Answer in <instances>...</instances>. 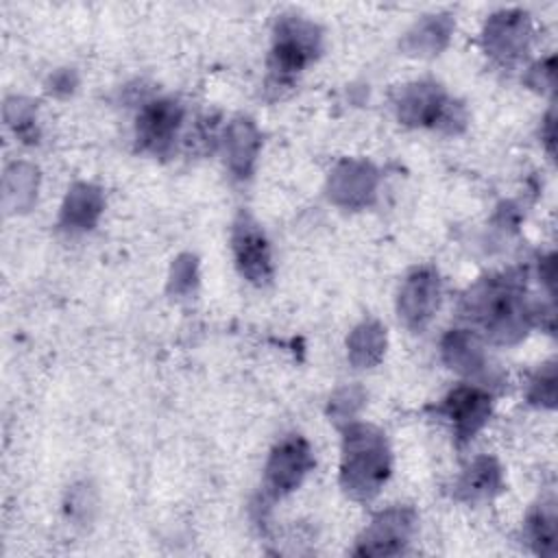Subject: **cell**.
<instances>
[{
	"label": "cell",
	"mask_w": 558,
	"mask_h": 558,
	"mask_svg": "<svg viewBox=\"0 0 558 558\" xmlns=\"http://www.w3.org/2000/svg\"><path fill=\"white\" fill-rule=\"evenodd\" d=\"M388 475V451L381 434L357 425L347 432L342 484L357 497L373 495Z\"/></svg>",
	"instance_id": "obj_1"
},
{
	"label": "cell",
	"mask_w": 558,
	"mask_h": 558,
	"mask_svg": "<svg viewBox=\"0 0 558 558\" xmlns=\"http://www.w3.org/2000/svg\"><path fill=\"white\" fill-rule=\"evenodd\" d=\"M471 303L475 318L482 320L486 329L501 333V338H508L523 327L521 294L508 281H488L473 292Z\"/></svg>",
	"instance_id": "obj_2"
},
{
	"label": "cell",
	"mask_w": 558,
	"mask_h": 558,
	"mask_svg": "<svg viewBox=\"0 0 558 558\" xmlns=\"http://www.w3.org/2000/svg\"><path fill=\"white\" fill-rule=\"evenodd\" d=\"M233 251L238 266L246 279L255 283H264L266 279H270V253L266 238L248 216H242L235 225Z\"/></svg>",
	"instance_id": "obj_3"
},
{
	"label": "cell",
	"mask_w": 558,
	"mask_h": 558,
	"mask_svg": "<svg viewBox=\"0 0 558 558\" xmlns=\"http://www.w3.org/2000/svg\"><path fill=\"white\" fill-rule=\"evenodd\" d=\"M316 50L314 28L305 22H283L272 52V72L286 76L305 65Z\"/></svg>",
	"instance_id": "obj_4"
},
{
	"label": "cell",
	"mask_w": 558,
	"mask_h": 558,
	"mask_svg": "<svg viewBox=\"0 0 558 558\" xmlns=\"http://www.w3.org/2000/svg\"><path fill=\"white\" fill-rule=\"evenodd\" d=\"M312 466L310 449L301 438H290L281 442L268 464V488L272 495H283L292 490L301 477Z\"/></svg>",
	"instance_id": "obj_5"
},
{
	"label": "cell",
	"mask_w": 558,
	"mask_h": 558,
	"mask_svg": "<svg viewBox=\"0 0 558 558\" xmlns=\"http://www.w3.org/2000/svg\"><path fill=\"white\" fill-rule=\"evenodd\" d=\"M181 122V109L170 100H159L148 105L137 118V137L144 148L161 153L172 142L177 126Z\"/></svg>",
	"instance_id": "obj_6"
},
{
	"label": "cell",
	"mask_w": 558,
	"mask_h": 558,
	"mask_svg": "<svg viewBox=\"0 0 558 558\" xmlns=\"http://www.w3.org/2000/svg\"><path fill=\"white\" fill-rule=\"evenodd\" d=\"M442 410L456 425L458 436L471 438L475 429L486 421L490 410V399L475 388H458L445 399Z\"/></svg>",
	"instance_id": "obj_7"
},
{
	"label": "cell",
	"mask_w": 558,
	"mask_h": 558,
	"mask_svg": "<svg viewBox=\"0 0 558 558\" xmlns=\"http://www.w3.org/2000/svg\"><path fill=\"white\" fill-rule=\"evenodd\" d=\"M410 517L403 510H392L381 514L373 525L368 527L362 549L364 554H395L403 547L410 534Z\"/></svg>",
	"instance_id": "obj_8"
},
{
	"label": "cell",
	"mask_w": 558,
	"mask_h": 558,
	"mask_svg": "<svg viewBox=\"0 0 558 558\" xmlns=\"http://www.w3.org/2000/svg\"><path fill=\"white\" fill-rule=\"evenodd\" d=\"M434 305H438V281L429 272H418L412 277L401 296V310L412 327H423L432 316Z\"/></svg>",
	"instance_id": "obj_9"
},
{
	"label": "cell",
	"mask_w": 558,
	"mask_h": 558,
	"mask_svg": "<svg viewBox=\"0 0 558 558\" xmlns=\"http://www.w3.org/2000/svg\"><path fill=\"white\" fill-rule=\"evenodd\" d=\"M495 486H497V469L488 460H480L473 469H469L466 477L462 480V488H466L471 497L486 495Z\"/></svg>",
	"instance_id": "obj_10"
}]
</instances>
